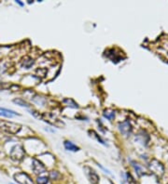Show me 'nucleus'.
Instances as JSON below:
<instances>
[{"label":"nucleus","mask_w":168,"mask_h":184,"mask_svg":"<svg viewBox=\"0 0 168 184\" xmlns=\"http://www.w3.org/2000/svg\"><path fill=\"white\" fill-rule=\"evenodd\" d=\"M23 126L20 124L5 121V120H0V130L9 133V134H18L22 130Z\"/></svg>","instance_id":"1"},{"label":"nucleus","mask_w":168,"mask_h":184,"mask_svg":"<svg viewBox=\"0 0 168 184\" xmlns=\"http://www.w3.org/2000/svg\"><path fill=\"white\" fill-rule=\"evenodd\" d=\"M31 168H32V171L34 172V174L37 176H41L47 172V167H45V165H43V163H41L35 158L32 159Z\"/></svg>","instance_id":"2"},{"label":"nucleus","mask_w":168,"mask_h":184,"mask_svg":"<svg viewBox=\"0 0 168 184\" xmlns=\"http://www.w3.org/2000/svg\"><path fill=\"white\" fill-rule=\"evenodd\" d=\"M149 167L153 174H155L158 177L163 176L164 173V167H163V164L161 162L155 160V159H153V160L151 161V163L149 164Z\"/></svg>","instance_id":"3"},{"label":"nucleus","mask_w":168,"mask_h":184,"mask_svg":"<svg viewBox=\"0 0 168 184\" xmlns=\"http://www.w3.org/2000/svg\"><path fill=\"white\" fill-rule=\"evenodd\" d=\"M9 154H10V157H11L13 160L21 161L24 157L25 152H24L23 146H21V145H15V146H13L11 148V151H10Z\"/></svg>","instance_id":"4"},{"label":"nucleus","mask_w":168,"mask_h":184,"mask_svg":"<svg viewBox=\"0 0 168 184\" xmlns=\"http://www.w3.org/2000/svg\"><path fill=\"white\" fill-rule=\"evenodd\" d=\"M14 180L19 184H35L34 180L25 172H19L14 175Z\"/></svg>","instance_id":"5"},{"label":"nucleus","mask_w":168,"mask_h":184,"mask_svg":"<svg viewBox=\"0 0 168 184\" xmlns=\"http://www.w3.org/2000/svg\"><path fill=\"white\" fill-rule=\"evenodd\" d=\"M84 170H85V174H86L89 181H90L92 184H98L99 183L100 177L97 173L94 170V169L89 167H85Z\"/></svg>","instance_id":"6"},{"label":"nucleus","mask_w":168,"mask_h":184,"mask_svg":"<svg viewBox=\"0 0 168 184\" xmlns=\"http://www.w3.org/2000/svg\"><path fill=\"white\" fill-rule=\"evenodd\" d=\"M119 130L120 132L124 136H129L132 133V130H133V127H132L131 124L129 121H124L122 123H120L119 125Z\"/></svg>","instance_id":"7"},{"label":"nucleus","mask_w":168,"mask_h":184,"mask_svg":"<svg viewBox=\"0 0 168 184\" xmlns=\"http://www.w3.org/2000/svg\"><path fill=\"white\" fill-rule=\"evenodd\" d=\"M0 115H1V116H4V117L11 118V117H13V116L20 115L17 114L16 112L12 111V110L6 109V108H0Z\"/></svg>","instance_id":"8"},{"label":"nucleus","mask_w":168,"mask_h":184,"mask_svg":"<svg viewBox=\"0 0 168 184\" xmlns=\"http://www.w3.org/2000/svg\"><path fill=\"white\" fill-rule=\"evenodd\" d=\"M132 165H133L135 171V173H137V175L138 177H141L143 175H145V169L141 165H139L138 163L133 161V162H132Z\"/></svg>","instance_id":"9"},{"label":"nucleus","mask_w":168,"mask_h":184,"mask_svg":"<svg viewBox=\"0 0 168 184\" xmlns=\"http://www.w3.org/2000/svg\"><path fill=\"white\" fill-rule=\"evenodd\" d=\"M64 146H65L66 150L70 151V152L80 151V147H78L76 144H74L72 141H70V140H66L65 142H64Z\"/></svg>","instance_id":"10"},{"label":"nucleus","mask_w":168,"mask_h":184,"mask_svg":"<svg viewBox=\"0 0 168 184\" xmlns=\"http://www.w3.org/2000/svg\"><path fill=\"white\" fill-rule=\"evenodd\" d=\"M22 64H23V66L24 67V68L29 69L30 67L34 64V60L31 59L30 57H24L23 59V61H22Z\"/></svg>","instance_id":"11"},{"label":"nucleus","mask_w":168,"mask_h":184,"mask_svg":"<svg viewBox=\"0 0 168 184\" xmlns=\"http://www.w3.org/2000/svg\"><path fill=\"white\" fill-rule=\"evenodd\" d=\"M50 181L49 176H37V179H35V184H48Z\"/></svg>","instance_id":"12"},{"label":"nucleus","mask_w":168,"mask_h":184,"mask_svg":"<svg viewBox=\"0 0 168 184\" xmlns=\"http://www.w3.org/2000/svg\"><path fill=\"white\" fill-rule=\"evenodd\" d=\"M13 102L15 104L17 105H19V106H22V107H26V108H29L30 107V104L28 103V102H26L24 100H23V99H14L13 100Z\"/></svg>","instance_id":"13"},{"label":"nucleus","mask_w":168,"mask_h":184,"mask_svg":"<svg viewBox=\"0 0 168 184\" xmlns=\"http://www.w3.org/2000/svg\"><path fill=\"white\" fill-rule=\"evenodd\" d=\"M63 101H64V103H66L67 105L70 106V107H72V108H78V103H76L72 99H65Z\"/></svg>","instance_id":"14"},{"label":"nucleus","mask_w":168,"mask_h":184,"mask_svg":"<svg viewBox=\"0 0 168 184\" xmlns=\"http://www.w3.org/2000/svg\"><path fill=\"white\" fill-rule=\"evenodd\" d=\"M104 116H105L106 119L111 121V120H113L114 117H115V113L112 111H105L104 112Z\"/></svg>","instance_id":"15"},{"label":"nucleus","mask_w":168,"mask_h":184,"mask_svg":"<svg viewBox=\"0 0 168 184\" xmlns=\"http://www.w3.org/2000/svg\"><path fill=\"white\" fill-rule=\"evenodd\" d=\"M14 85L10 83H5V82H0V90H6L11 88Z\"/></svg>","instance_id":"16"},{"label":"nucleus","mask_w":168,"mask_h":184,"mask_svg":"<svg viewBox=\"0 0 168 184\" xmlns=\"http://www.w3.org/2000/svg\"><path fill=\"white\" fill-rule=\"evenodd\" d=\"M60 174L57 171H51L49 174V179H52V180H57L59 179Z\"/></svg>","instance_id":"17"},{"label":"nucleus","mask_w":168,"mask_h":184,"mask_svg":"<svg viewBox=\"0 0 168 184\" xmlns=\"http://www.w3.org/2000/svg\"><path fill=\"white\" fill-rule=\"evenodd\" d=\"M90 132H92V134H94V138H95V139H96V140H97L98 141H99V142H100V143H102V144H104V145H105V144H106V143H105V141H104V140H103L101 139V137H100V136H98V135H97V134H96V133H95L94 131H90Z\"/></svg>","instance_id":"18"},{"label":"nucleus","mask_w":168,"mask_h":184,"mask_svg":"<svg viewBox=\"0 0 168 184\" xmlns=\"http://www.w3.org/2000/svg\"><path fill=\"white\" fill-rule=\"evenodd\" d=\"M97 165H98V167H99L100 168L102 169L103 171H105V173H106V174H108V175H109V176H112L111 172H110V171L108 170V169H106V168H105V167H104L102 165H100V164H97Z\"/></svg>","instance_id":"19"},{"label":"nucleus","mask_w":168,"mask_h":184,"mask_svg":"<svg viewBox=\"0 0 168 184\" xmlns=\"http://www.w3.org/2000/svg\"><path fill=\"white\" fill-rule=\"evenodd\" d=\"M16 3H17V4H19L21 7H23V6H24L23 3V2H21L20 0H16Z\"/></svg>","instance_id":"20"}]
</instances>
